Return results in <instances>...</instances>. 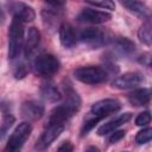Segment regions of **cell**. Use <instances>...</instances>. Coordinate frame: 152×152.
<instances>
[{
  "label": "cell",
  "mask_w": 152,
  "mask_h": 152,
  "mask_svg": "<svg viewBox=\"0 0 152 152\" xmlns=\"http://www.w3.org/2000/svg\"><path fill=\"white\" fill-rule=\"evenodd\" d=\"M65 94H66L65 101L62 104H59L52 109V112L49 116V125H53V124H63L64 125V122L68 119H70L80 109L81 99L77 95V93L71 87H68V88H65Z\"/></svg>",
  "instance_id": "6da1fadb"
},
{
  "label": "cell",
  "mask_w": 152,
  "mask_h": 152,
  "mask_svg": "<svg viewBox=\"0 0 152 152\" xmlns=\"http://www.w3.org/2000/svg\"><path fill=\"white\" fill-rule=\"evenodd\" d=\"M23 21L19 20L18 18H13L11 26H10V42H8V57L10 58H15L19 56L23 43H24V26Z\"/></svg>",
  "instance_id": "7a4b0ae2"
},
{
  "label": "cell",
  "mask_w": 152,
  "mask_h": 152,
  "mask_svg": "<svg viewBox=\"0 0 152 152\" xmlns=\"http://www.w3.org/2000/svg\"><path fill=\"white\" fill-rule=\"evenodd\" d=\"M74 76L86 84H100L107 81L108 72L100 66H81L74 71Z\"/></svg>",
  "instance_id": "3957f363"
},
{
  "label": "cell",
  "mask_w": 152,
  "mask_h": 152,
  "mask_svg": "<svg viewBox=\"0 0 152 152\" xmlns=\"http://www.w3.org/2000/svg\"><path fill=\"white\" fill-rule=\"evenodd\" d=\"M31 131H32V127L28 122L19 124L13 131V133L11 134L4 152H20L25 141L30 137Z\"/></svg>",
  "instance_id": "277c9868"
},
{
  "label": "cell",
  "mask_w": 152,
  "mask_h": 152,
  "mask_svg": "<svg viewBox=\"0 0 152 152\" xmlns=\"http://www.w3.org/2000/svg\"><path fill=\"white\" fill-rule=\"evenodd\" d=\"M33 69L36 74L49 77L55 75L59 70V61L51 53H43L34 59Z\"/></svg>",
  "instance_id": "5b68a950"
},
{
  "label": "cell",
  "mask_w": 152,
  "mask_h": 152,
  "mask_svg": "<svg viewBox=\"0 0 152 152\" xmlns=\"http://www.w3.org/2000/svg\"><path fill=\"white\" fill-rule=\"evenodd\" d=\"M78 38L81 42L93 48H100L102 45H106L109 40L108 36L99 28H86L80 32Z\"/></svg>",
  "instance_id": "8992f818"
},
{
  "label": "cell",
  "mask_w": 152,
  "mask_h": 152,
  "mask_svg": "<svg viewBox=\"0 0 152 152\" xmlns=\"http://www.w3.org/2000/svg\"><path fill=\"white\" fill-rule=\"evenodd\" d=\"M64 129V125L63 124H53V125H49L48 128L43 132V134L40 135V138L37 140L36 142V148L38 151H44L46 150L58 137L59 134L63 132Z\"/></svg>",
  "instance_id": "52a82bcc"
},
{
  "label": "cell",
  "mask_w": 152,
  "mask_h": 152,
  "mask_svg": "<svg viewBox=\"0 0 152 152\" xmlns=\"http://www.w3.org/2000/svg\"><path fill=\"white\" fill-rule=\"evenodd\" d=\"M121 108V103L114 99H104L95 102L91 106V114L99 119H102L112 113L118 112Z\"/></svg>",
  "instance_id": "ba28073f"
},
{
  "label": "cell",
  "mask_w": 152,
  "mask_h": 152,
  "mask_svg": "<svg viewBox=\"0 0 152 152\" xmlns=\"http://www.w3.org/2000/svg\"><path fill=\"white\" fill-rule=\"evenodd\" d=\"M144 82V76L139 72H126L119 77H116L112 82V87L116 89H132L138 87Z\"/></svg>",
  "instance_id": "9c48e42d"
},
{
  "label": "cell",
  "mask_w": 152,
  "mask_h": 152,
  "mask_svg": "<svg viewBox=\"0 0 152 152\" xmlns=\"http://www.w3.org/2000/svg\"><path fill=\"white\" fill-rule=\"evenodd\" d=\"M112 18V15L103 11H97L93 8H84L78 15L77 20L81 23H88V24H102L108 21Z\"/></svg>",
  "instance_id": "30bf717a"
},
{
  "label": "cell",
  "mask_w": 152,
  "mask_h": 152,
  "mask_svg": "<svg viewBox=\"0 0 152 152\" xmlns=\"http://www.w3.org/2000/svg\"><path fill=\"white\" fill-rule=\"evenodd\" d=\"M10 11L13 14V18H18L23 23L32 21L36 18V13L32 7L27 6L24 2H12L10 4Z\"/></svg>",
  "instance_id": "8fae6325"
},
{
  "label": "cell",
  "mask_w": 152,
  "mask_h": 152,
  "mask_svg": "<svg viewBox=\"0 0 152 152\" xmlns=\"http://www.w3.org/2000/svg\"><path fill=\"white\" fill-rule=\"evenodd\" d=\"M21 115L27 120H38L44 114V106L38 101H26L21 104Z\"/></svg>",
  "instance_id": "7c38bea8"
},
{
  "label": "cell",
  "mask_w": 152,
  "mask_h": 152,
  "mask_svg": "<svg viewBox=\"0 0 152 152\" xmlns=\"http://www.w3.org/2000/svg\"><path fill=\"white\" fill-rule=\"evenodd\" d=\"M59 39L64 48L71 49L77 43V34L70 24H62L59 27Z\"/></svg>",
  "instance_id": "4fadbf2b"
},
{
  "label": "cell",
  "mask_w": 152,
  "mask_h": 152,
  "mask_svg": "<svg viewBox=\"0 0 152 152\" xmlns=\"http://www.w3.org/2000/svg\"><path fill=\"white\" fill-rule=\"evenodd\" d=\"M40 44V33L36 27H30L26 33V39H25V56L30 57L39 46Z\"/></svg>",
  "instance_id": "5bb4252c"
},
{
  "label": "cell",
  "mask_w": 152,
  "mask_h": 152,
  "mask_svg": "<svg viewBox=\"0 0 152 152\" xmlns=\"http://www.w3.org/2000/svg\"><path fill=\"white\" fill-rule=\"evenodd\" d=\"M131 118H132V114L131 113H124L119 118H116L115 120H112V121H109V122L103 124L102 126H100L99 129H97V134L99 135H106L108 133H112L116 128H119L120 126H122L124 124H126L128 120H131Z\"/></svg>",
  "instance_id": "9a60e30c"
},
{
  "label": "cell",
  "mask_w": 152,
  "mask_h": 152,
  "mask_svg": "<svg viewBox=\"0 0 152 152\" xmlns=\"http://www.w3.org/2000/svg\"><path fill=\"white\" fill-rule=\"evenodd\" d=\"M40 94L42 96L49 102H57L62 99V94L58 90L57 86L51 81H45L40 86Z\"/></svg>",
  "instance_id": "2e32d148"
},
{
  "label": "cell",
  "mask_w": 152,
  "mask_h": 152,
  "mask_svg": "<svg viewBox=\"0 0 152 152\" xmlns=\"http://www.w3.org/2000/svg\"><path fill=\"white\" fill-rule=\"evenodd\" d=\"M152 97V91L148 89H137L128 94V101L132 106H142L146 104Z\"/></svg>",
  "instance_id": "e0dca14e"
},
{
  "label": "cell",
  "mask_w": 152,
  "mask_h": 152,
  "mask_svg": "<svg viewBox=\"0 0 152 152\" xmlns=\"http://www.w3.org/2000/svg\"><path fill=\"white\" fill-rule=\"evenodd\" d=\"M121 5L141 18L147 19L150 17V10L145 2H141V1H121Z\"/></svg>",
  "instance_id": "ac0fdd59"
},
{
  "label": "cell",
  "mask_w": 152,
  "mask_h": 152,
  "mask_svg": "<svg viewBox=\"0 0 152 152\" xmlns=\"http://www.w3.org/2000/svg\"><path fill=\"white\" fill-rule=\"evenodd\" d=\"M138 37L144 44L152 45V14L140 26V28L138 31Z\"/></svg>",
  "instance_id": "d6986e66"
},
{
  "label": "cell",
  "mask_w": 152,
  "mask_h": 152,
  "mask_svg": "<svg viewBox=\"0 0 152 152\" xmlns=\"http://www.w3.org/2000/svg\"><path fill=\"white\" fill-rule=\"evenodd\" d=\"M115 49L121 53H129L134 50V43L127 38H119L115 42Z\"/></svg>",
  "instance_id": "ffe728a7"
},
{
  "label": "cell",
  "mask_w": 152,
  "mask_h": 152,
  "mask_svg": "<svg viewBox=\"0 0 152 152\" xmlns=\"http://www.w3.org/2000/svg\"><path fill=\"white\" fill-rule=\"evenodd\" d=\"M152 140V128H144L141 131H139L135 135V141L139 144V145H142V144H146L148 141Z\"/></svg>",
  "instance_id": "44dd1931"
},
{
  "label": "cell",
  "mask_w": 152,
  "mask_h": 152,
  "mask_svg": "<svg viewBox=\"0 0 152 152\" xmlns=\"http://www.w3.org/2000/svg\"><path fill=\"white\" fill-rule=\"evenodd\" d=\"M14 122V118L11 114H5L2 118V124H1V139H4V137L6 135L7 131L11 128V126Z\"/></svg>",
  "instance_id": "7402d4cb"
},
{
  "label": "cell",
  "mask_w": 152,
  "mask_h": 152,
  "mask_svg": "<svg viewBox=\"0 0 152 152\" xmlns=\"http://www.w3.org/2000/svg\"><path fill=\"white\" fill-rule=\"evenodd\" d=\"M88 5L90 6H95V7H101L104 10H110L113 11L115 8V4L110 0H102V1H87Z\"/></svg>",
  "instance_id": "603a6c76"
},
{
  "label": "cell",
  "mask_w": 152,
  "mask_h": 152,
  "mask_svg": "<svg viewBox=\"0 0 152 152\" xmlns=\"http://www.w3.org/2000/svg\"><path fill=\"white\" fill-rule=\"evenodd\" d=\"M152 120V116L148 112H142L135 118V125L137 126H146Z\"/></svg>",
  "instance_id": "cb8c5ba5"
},
{
  "label": "cell",
  "mask_w": 152,
  "mask_h": 152,
  "mask_svg": "<svg viewBox=\"0 0 152 152\" xmlns=\"http://www.w3.org/2000/svg\"><path fill=\"white\" fill-rule=\"evenodd\" d=\"M99 120H101V119H99V118L94 116L93 119H90V120L86 121V122H84V126H83V128H82V134H87V132H88V131H90V129L96 125V122H97Z\"/></svg>",
  "instance_id": "d4e9b609"
},
{
  "label": "cell",
  "mask_w": 152,
  "mask_h": 152,
  "mask_svg": "<svg viewBox=\"0 0 152 152\" xmlns=\"http://www.w3.org/2000/svg\"><path fill=\"white\" fill-rule=\"evenodd\" d=\"M125 137V131H114V133L109 137V142L114 144L119 140H121Z\"/></svg>",
  "instance_id": "484cf974"
},
{
  "label": "cell",
  "mask_w": 152,
  "mask_h": 152,
  "mask_svg": "<svg viewBox=\"0 0 152 152\" xmlns=\"http://www.w3.org/2000/svg\"><path fill=\"white\" fill-rule=\"evenodd\" d=\"M25 75H26V66H25L24 64L18 65V66L15 68V70H14V76H15L17 78H23Z\"/></svg>",
  "instance_id": "4316f807"
},
{
  "label": "cell",
  "mask_w": 152,
  "mask_h": 152,
  "mask_svg": "<svg viewBox=\"0 0 152 152\" xmlns=\"http://www.w3.org/2000/svg\"><path fill=\"white\" fill-rule=\"evenodd\" d=\"M57 152H72V144L69 142V141L63 142V144L58 147Z\"/></svg>",
  "instance_id": "83f0119b"
},
{
  "label": "cell",
  "mask_w": 152,
  "mask_h": 152,
  "mask_svg": "<svg viewBox=\"0 0 152 152\" xmlns=\"http://www.w3.org/2000/svg\"><path fill=\"white\" fill-rule=\"evenodd\" d=\"M86 152H100V151H99V148H97L96 146H90V147L87 148Z\"/></svg>",
  "instance_id": "f1b7e54d"
},
{
  "label": "cell",
  "mask_w": 152,
  "mask_h": 152,
  "mask_svg": "<svg viewBox=\"0 0 152 152\" xmlns=\"http://www.w3.org/2000/svg\"><path fill=\"white\" fill-rule=\"evenodd\" d=\"M150 66H151V69H152V58H151V62H150Z\"/></svg>",
  "instance_id": "f546056e"
},
{
  "label": "cell",
  "mask_w": 152,
  "mask_h": 152,
  "mask_svg": "<svg viewBox=\"0 0 152 152\" xmlns=\"http://www.w3.org/2000/svg\"><path fill=\"white\" fill-rule=\"evenodd\" d=\"M151 91H152V90H151Z\"/></svg>",
  "instance_id": "4dcf8cb0"
}]
</instances>
